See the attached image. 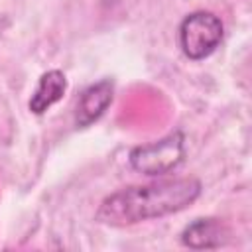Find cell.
Returning <instances> with one entry per match:
<instances>
[{
	"label": "cell",
	"instance_id": "cell-2",
	"mask_svg": "<svg viewBox=\"0 0 252 252\" xmlns=\"http://www.w3.org/2000/svg\"><path fill=\"white\" fill-rule=\"evenodd\" d=\"M185 158V136L179 130L130 150L128 161L134 171L148 177H161L181 165Z\"/></svg>",
	"mask_w": 252,
	"mask_h": 252
},
{
	"label": "cell",
	"instance_id": "cell-4",
	"mask_svg": "<svg viewBox=\"0 0 252 252\" xmlns=\"http://www.w3.org/2000/svg\"><path fill=\"white\" fill-rule=\"evenodd\" d=\"M112 98H114V81L112 79H100V81L89 85L77 100V108H75L77 128H87L93 122H96L106 112V108L112 104Z\"/></svg>",
	"mask_w": 252,
	"mask_h": 252
},
{
	"label": "cell",
	"instance_id": "cell-3",
	"mask_svg": "<svg viewBox=\"0 0 252 252\" xmlns=\"http://www.w3.org/2000/svg\"><path fill=\"white\" fill-rule=\"evenodd\" d=\"M224 26L213 12L197 10L183 18L179 24V47L191 61L209 57L222 41Z\"/></svg>",
	"mask_w": 252,
	"mask_h": 252
},
{
	"label": "cell",
	"instance_id": "cell-5",
	"mask_svg": "<svg viewBox=\"0 0 252 252\" xmlns=\"http://www.w3.org/2000/svg\"><path fill=\"white\" fill-rule=\"evenodd\" d=\"M181 244L193 250H213L220 248L228 242L230 230L228 226L213 217L207 219H195L181 230Z\"/></svg>",
	"mask_w": 252,
	"mask_h": 252
},
{
	"label": "cell",
	"instance_id": "cell-1",
	"mask_svg": "<svg viewBox=\"0 0 252 252\" xmlns=\"http://www.w3.org/2000/svg\"><path fill=\"white\" fill-rule=\"evenodd\" d=\"M199 195L201 181L195 177H173L130 185L104 197L94 219L108 226H130L179 213L191 207Z\"/></svg>",
	"mask_w": 252,
	"mask_h": 252
},
{
	"label": "cell",
	"instance_id": "cell-6",
	"mask_svg": "<svg viewBox=\"0 0 252 252\" xmlns=\"http://www.w3.org/2000/svg\"><path fill=\"white\" fill-rule=\"evenodd\" d=\"M65 91H67V77H65V73L59 71V69H49V71H45L39 77L28 106H30V110L33 114L39 116V114L47 112L55 102H59L63 98Z\"/></svg>",
	"mask_w": 252,
	"mask_h": 252
}]
</instances>
